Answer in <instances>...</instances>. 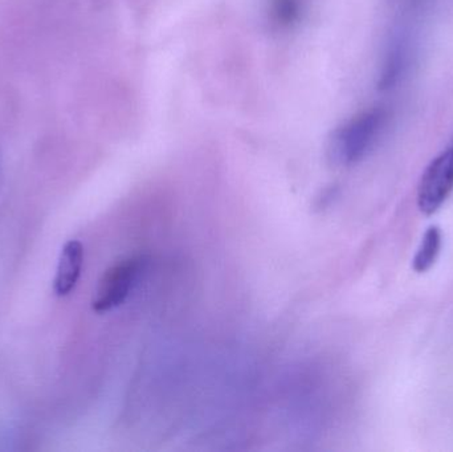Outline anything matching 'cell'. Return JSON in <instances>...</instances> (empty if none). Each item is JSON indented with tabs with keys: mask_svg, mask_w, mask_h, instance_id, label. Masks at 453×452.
Listing matches in <instances>:
<instances>
[{
	"mask_svg": "<svg viewBox=\"0 0 453 452\" xmlns=\"http://www.w3.org/2000/svg\"><path fill=\"white\" fill-rule=\"evenodd\" d=\"M388 122L385 109L369 108L343 122L330 135L326 154L330 164L353 166L369 156L382 135Z\"/></svg>",
	"mask_w": 453,
	"mask_h": 452,
	"instance_id": "obj_1",
	"label": "cell"
},
{
	"mask_svg": "<svg viewBox=\"0 0 453 452\" xmlns=\"http://www.w3.org/2000/svg\"><path fill=\"white\" fill-rule=\"evenodd\" d=\"M453 191V140L426 167L418 186V207L426 215L438 211Z\"/></svg>",
	"mask_w": 453,
	"mask_h": 452,
	"instance_id": "obj_2",
	"label": "cell"
},
{
	"mask_svg": "<svg viewBox=\"0 0 453 452\" xmlns=\"http://www.w3.org/2000/svg\"><path fill=\"white\" fill-rule=\"evenodd\" d=\"M143 264L145 262L142 257H130L109 268L98 283L92 303L93 310L97 313H104L124 304L142 271Z\"/></svg>",
	"mask_w": 453,
	"mask_h": 452,
	"instance_id": "obj_3",
	"label": "cell"
},
{
	"mask_svg": "<svg viewBox=\"0 0 453 452\" xmlns=\"http://www.w3.org/2000/svg\"><path fill=\"white\" fill-rule=\"evenodd\" d=\"M410 60H411V39L406 32L399 31L391 39L386 50L380 73V89H391L395 87L406 73Z\"/></svg>",
	"mask_w": 453,
	"mask_h": 452,
	"instance_id": "obj_4",
	"label": "cell"
},
{
	"mask_svg": "<svg viewBox=\"0 0 453 452\" xmlns=\"http://www.w3.org/2000/svg\"><path fill=\"white\" fill-rule=\"evenodd\" d=\"M84 247L79 241H69L61 251L53 289L58 296H68L81 275Z\"/></svg>",
	"mask_w": 453,
	"mask_h": 452,
	"instance_id": "obj_5",
	"label": "cell"
},
{
	"mask_svg": "<svg viewBox=\"0 0 453 452\" xmlns=\"http://www.w3.org/2000/svg\"><path fill=\"white\" fill-rule=\"evenodd\" d=\"M441 243H443V236H441V228L438 226H431L425 235L422 241L418 247L417 254L412 260V268L418 273H425L435 264L441 254Z\"/></svg>",
	"mask_w": 453,
	"mask_h": 452,
	"instance_id": "obj_6",
	"label": "cell"
},
{
	"mask_svg": "<svg viewBox=\"0 0 453 452\" xmlns=\"http://www.w3.org/2000/svg\"><path fill=\"white\" fill-rule=\"evenodd\" d=\"M303 8V0H269V20L277 28H293L300 21Z\"/></svg>",
	"mask_w": 453,
	"mask_h": 452,
	"instance_id": "obj_7",
	"label": "cell"
}]
</instances>
